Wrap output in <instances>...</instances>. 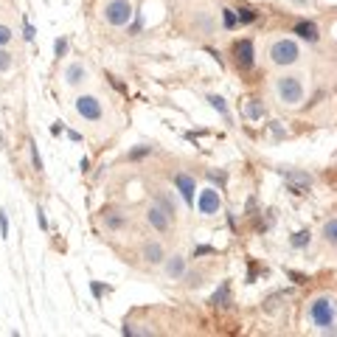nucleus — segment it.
<instances>
[{
    "label": "nucleus",
    "instance_id": "f257e3e1",
    "mask_svg": "<svg viewBox=\"0 0 337 337\" xmlns=\"http://www.w3.org/2000/svg\"><path fill=\"white\" fill-rule=\"evenodd\" d=\"M276 93L284 104H298L304 98V84H301V79H295V76H281L276 82Z\"/></svg>",
    "mask_w": 337,
    "mask_h": 337
},
{
    "label": "nucleus",
    "instance_id": "f03ea898",
    "mask_svg": "<svg viewBox=\"0 0 337 337\" xmlns=\"http://www.w3.org/2000/svg\"><path fill=\"white\" fill-rule=\"evenodd\" d=\"M146 222H149L152 230H157V233H168L172 225H175V211H168L166 205L157 203L146 211Z\"/></svg>",
    "mask_w": 337,
    "mask_h": 337
},
{
    "label": "nucleus",
    "instance_id": "7ed1b4c3",
    "mask_svg": "<svg viewBox=\"0 0 337 337\" xmlns=\"http://www.w3.org/2000/svg\"><path fill=\"white\" fill-rule=\"evenodd\" d=\"M132 17V3L129 0H110L107 9H104V20L110 25H126Z\"/></svg>",
    "mask_w": 337,
    "mask_h": 337
},
{
    "label": "nucleus",
    "instance_id": "20e7f679",
    "mask_svg": "<svg viewBox=\"0 0 337 337\" xmlns=\"http://www.w3.org/2000/svg\"><path fill=\"white\" fill-rule=\"evenodd\" d=\"M309 318L320 326V329H331L334 326V312H331V298H315L309 307Z\"/></svg>",
    "mask_w": 337,
    "mask_h": 337
},
{
    "label": "nucleus",
    "instance_id": "39448f33",
    "mask_svg": "<svg viewBox=\"0 0 337 337\" xmlns=\"http://www.w3.org/2000/svg\"><path fill=\"white\" fill-rule=\"evenodd\" d=\"M270 59L276 62V65H292V62L298 59V45H295L292 40H278L270 48Z\"/></svg>",
    "mask_w": 337,
    "mask_h": 337
},
{
    "label": "nucleus",
    "instance_id": "423d86ee",
    "mask_svg": "<svg viewBox=\"0 0 337 337\" xmlns=\"http://www.w3.org/2000/svg\"><path fill=\"white\" fill-rule=\"evenodd\" d=\"M76 113L82 115L84 121H102L104 110H102V102L96 96H79L76 98Z\"/></svg>",
    "mask_w": 337,
    "mask_h": 337
},
{
    "label": "nucleus",
    "instance_id": "0eeeda50",
    "mask_svg": "<svg viewBox=\"0 0 337 337\" xmlns=\"http://www.w3.org/2000/svg\"><path fill=\"white\" fill-rule=\"evenodd\" d=\"M141 256H144L146 264H160L163 259H166V250H163L160 242H144V247H141Z\"/></svg>",
    "mask_w": 337,
    "mask_h": 337
},
{
    "label": "nucleus",
    "instance_id": "6e6552de",
    "mask_svg": "<svg viewBox=\"0 0 337 337\" xmlns=\"http://www.w3.org/2000/svg\"><path fill=\"white\" fill-rule=\"evenodd\" d=\"M233 56H236V62H239V68H253V42L250 40H239L233 45Z\"/></svg>",
    "mask_w": 337,
    "mask_h": 337
},
{
    "label": "nucleus",
    "instance_id": "1a4fd4ad",
    "mask_svg": "<svg viewBox=\"0 0 337 337\" xmlns=\"http://www.w3.org/2000/svg\"><path fill=\"white\" fill-rule=\"evenodd\" d=\"M197 208L203 211L205 217H211V214H217V211H219V197H217V191H211V188H205V191L199 194V199H197Z\"/></svg>",
    "mask_w": 337,
    "mask_h": 337
},
{
    "label": "nucleus",
    "instance_id": "9d476101",
    "mask_svg": "<svg viewBox=\"0 0 337 337\" xmlns=\"http://www.w3.org/2000/svg\"><path fill=\"white\" fill-rule=\"evenodd\" d=\"M175 186H177V191L186 197V203H194V180L188 175H177L175 177Z\"/></svg>",
    "mask_w": 337,
    "mask_h": 337
},
{
    "label": "nucleus",
    "instance_id": "9b49d317",
    "mask_svg": "<svg viewBox=\"0 0 337 337\" xmlns=\"http://www.w3.org/2000/svg\"><path fill=\"white\" fill-rule=\"evenodd\" d=\"M183 273H186V261H183V256H172V259L166 261V276L177 281V278H183Z\"/></svg>",
    "mask_w": 337,
    "mask_h": 337
},
{
    "label": "nucleus",
    "instance_id": "f8f14e48",
    "mask_svg": "<svg viewBox=\"0 0 337 337\" xmlns=\"http://www.w3.org/2000/svg\"><path fill=\"white\" fill-rule=\"evenodd\" d=\"M295 34L304 40H318V25L312 20H301V23H295Z\"/></svg>",
    "mask_w": 337,
    "mask_h": 337
},
{
    "label": "nucleus",
    "instance_id": "ddd939ff",
    "mask_svg": "<svg viewBox=\"0 0 337 337\" xmlns=\"http://www.w3.org/2000/svg\"><path fill=\"white\" fill-rule=\"evenodd\" d=\"M211 304H214V307H228V304H230V287H228V281L219 284V289L211 295Z\"/></svg>",
    "mask_w": 337,
    "mask_h": 337
},
{
    "label": "nucleus",
    "instance_id": "4468645a",
    "mask_svg": "<svg viewBox=\"0 0 337 337\" xmlns=\"http://www.w3.org/2000/svg\"><path fill=\"white\" fill-rule=\"evenodd\" d=\"M65 76H68V84H79V82H84V68L82 65H71L65 71Z\"/></svg>",
    "mask_w": 337,
    "mask_h": 337
},
{
    "label": "nucleus",
    "instance_id": "2eb2a0df",
    "mask_svg": "<svg viewBox=\"0 0 337 337\" xmlns=\"http://www.w3.org/2000/svg\"><path fill=\"white\" fill-rule=\"evenodd\" d=\"M208 102H211V107H214L219 115H222V118H228V121H230V115H228V104H225V98H222V96H208Z\"/></svg>",
    "mask_w": 337,
    "mask_h": 337
},
{
    "label": "nucleus",
    "instance_id": "dca6fc26",
    "mask_svg": "<svg viewBox=\"0 0 337 337\" xmlns=\"http://www.w3.org/2000/svg\"><path fill=\"white\" fill-rule=\"evenodd\" d=\"M245 115L256 121V118H261V115H264V107H261L259 102H250V104H245Z\"/></svg>",
    "mask_w": 337,
    "mask_h": 337
},
{
    "label": "nucleus",
    "instance_id": "f3484780",
    "mask_svg": "<svg viewBox=\"0 0 337 337\" xmlns=\"http://www.w3.org/2000/svg\"><path fill=\"white\" fill-rule=\"evenodd\" d=\"M236 20H239V23H253V20H256V9H239V14H236Z\"/></svg>",
    "mask_w": 337,
    "mask_h": 337
},
{
    "label": "nucleus",
    "instance_id": "a211bd4d",
    "mask_svg": "<svg viewBox=\"0 0 337 337\" xmlns=\"http://www.w3.org/2000/svg\"><path fill=\"white\" fill-rule=\"evenodd\" d=\"M236 23H239V20H236L233 9H222V25H225V28H233Z\"/></svg>",
    "mask_w": 337,
    "mask_h": 337
},
{
    "label": "nucleus",
    "instance_id": "6ab92c4d",
    "mask_svg": "<svg viewBox=\"0 0 337 337\" xmlns=\"http://www.w3.org/2000/svg\"><path fill=\"white\" fill-rule=\"evenodd\" d=\"M28 152H31V166H34L37 172H42V160H40V152H37V144H34V141L28 144Z\"/></svg>",
    "mask_w": 337,
    "mask_h": 337
},
{
    "label": "nucleus",
    "instance_id": "aec40b11",
    "mask_svg": "<svg viewBox=\"0 0 337 337\" xmlns=\"http://www.w3.org/2000/svg\"><path fill=\"white\" fill-rule=\"evenodd\" d=\"M309 245V233L307 230H298V233L292 236V247H307Z\"/></svg>",
    "mask_w": 337,
    "mask_h": 337
},
{
    "label": "nucleus",
    "instance_id": "412c9836",
    "mask_svg": "<svg viewBox=\"0 0 337 337\" xmlns=\"http://www.w3.org/2000/svg\"><path fill=\"white\" fill-rule=\"evenodd\" d=\"M12 68V54L9 51H0V73H6Z\"/></svg>",
    "mask_w": 337,
    "mask_h": 337
},
{
    "label": "nucleus",
    "instance_id": "4be33fe9",
    "mask_svg": "<svg viewBox=\"0 0 337 337\" xmlns=\"http://www.w3.org/2000/svg\"><path fill=\"white\" fill-rule=\"evenodd\" d=\"M0 236H3V239L9 236V214L6 211H0Z\"/></svg>",
    "mask_w": 337,
    "mask_h": 337
},
{
    "label": "nucleus",
    "instance_id": "5701e85b",
    "mask_svg": "<svg viewBox=\"0 0 337 337\" xmlns=\"http://www.w3.org/2000/svg\"><path fill=\"white\" fill-rule=\"evenodd\" d=\"M126 219L121 217V214H115V217H107V228H124Z\"/></svg>",
    "mask_w": 337,
    "mask_h": 337
},
{
    "label": "nucleus",
    "instance_id": "b1692460",
    "mask_svg": "<svg viewBox=\"0 0 337 337\" xmlns=\"http://www.w3.org/2000/svg\"><path fill=\"white\" fill-rule=\"evenodd\" d=\"M323 236H326V242H334V239H337V236H334V219H329V222H326Z\"/></svg>",
    "mask_w": 337,
    "mask_h": 337
},
{
    "label": "nucleus",
    "instance_id": "393cba45",
    "mask_svg": "<svg viewBox=\"0 0 337 337\" xmlns=\"http://www.w3.org/2000/svg\"><path fill=\"white\" fill-rule=\"evenodd\" d=\"M9 40H12V31H9L6 25H0V48H3V45H6Z\"/></svg>",
    "mask_w": 337,
    "mask_h": 337
},
{
    "label": "nucleus",
    "instance_id": "a878e982",
    "mask_svg": "<svg viewBox=\"0 0 337 337\" xmlns=\"http://www.w3.org/2000/svg\"><path fill=\"white\" fill-rule=\"evenodd\" d=\"M54 51H56V56H65V51H68V42H65V40H56Z\"/></svg>",
    "mask_w": 337,
    "mask_h": 337
},
{
    "label": "nucleus",
    "instance_id": "bb28decb",
    "mask_svg": "<svg viewBox=\"0 0 337 337\" xmlns=\"http://www.w3.org/2000/svg\"><path fill=\"white\" fill-rule=\"evenodd\" d=\"M23 31H25V40H34V25L25 23V20H23Z\"/></svg>",
    "mask_w": 337,
    "mask_h": 337
},
{
    "label": "nucleus",
    "instance_id": "cd10ccee",
    "mask_svg": "<svg viewBox=\"0 0 337 337\" xmlns=\"http://www.w3.org/2000/svg\"><path fill=\"white\" fill-rule=\"evenodd\" d=\"M37 222H40V228H42V230L48 228V222H45V214H42V208H37Z\"/></svg>",
    "mask_w": 337,
    "mask_h": 337
},
{
    "label": "nucleus",
    "instance_id": "c85d7f7f",
    "mask_svg": "<svg viewBox=\"0 0 337 337\" xmlns=\"http://www.w3.org/2000/svg\"><path fill=\"white\" fill-rule=\"evenodd\" d=\"M90 289H93V295H96V298H102V295H104V287H102V284H96V281L90 284Z\"/></svg>",
    "mask_w": 337,
    "mask_h": 337
},
{
    "label": "nucleus",
    "instance_id": "c756f323",
    "mask_svg": "<svg viewBox=\"0 0 337 337\" xmlns=\"http://www.w3.org/2000/svg\"><path fill=\"white\" fill-rule=\"evenodd\" d=\"M289 278H292L295 284H304V276H301V273H289Z\"/></svg>",
    "mask_w": 337,
    "mask_h": 337
},
{
    "label": "nucleus",
    "instance_id": "7c9ffc66",
    "mask_svg": "<svg viewBox=\"0 0 337 337\" xmlns=\"http://www.w3.org/2000/svg\"><path fill=\"white\" fill-rule=\"evenodd\" d=\"M194 253H197V256H203V253H214V247H203V245H199Z\"/></svg>",
    "mask_w": 337,
    "mask_h": 337
},
{
    "label": "nucleus",
    "instance_id": "2f4dec72",
    "mask_svg": "<svg viewBox=\"0 0 337 337\" xmlns=\"http://www.w3.org/2000/svg\"><path fill=\"white\" fill-rule=\"evenodd\" d=\"M68 138H71V141H82V135H79V132H73V129H68Z\"/></svg>",
    "mask_w": 337,
    "mask_h": 337
}]
</instances>
